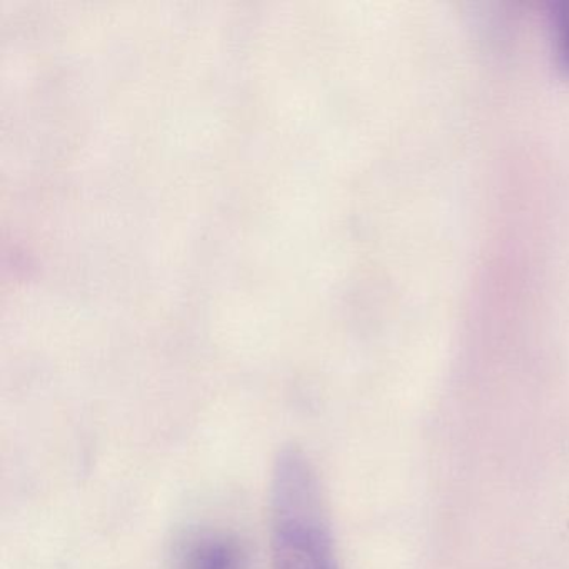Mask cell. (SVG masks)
<instances>
[{"instance_id":"2","label":"cell","mask_w":569,"mask_h":569,"mask_svg":"<svg viewBox=\"0 0 569 569\" xmlns=\"http://www.w3.org/2000/svg\"><path fill=\"white\" fill-rule=\"evenodd\" d=\"M174 569H248V558L236 536L196 529L176 545Z\"/></svg>"},{"instance_id":"3","label":"cell","mask_w":569,"mask_h":569,"mask_svg":"<svg viewBox=\"0 0 569 569\" xmlns=\"http://www.w3.org/2000/svg\"><path fill=\"white\" fill-rule=\"evenodd\" d=\"M556 59L565 71L569 72V0L556 4L555 12Z\"/></svg>"},{"instance_id":"1","label":"cell","mask_w":569,"mask_h":569,"mask_svg":"<svg viewBox=\"0 0 569 569\" xmlns=\"http://www.w3.org/2000/svg\"><path fill=\"white\" fill-rule=\"evenodd\" d=\"M269 541L271 569H339L318 472L295 446L282 449L272 468Z\"/></svg>"}]
</instances>
